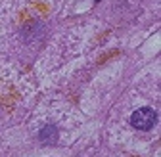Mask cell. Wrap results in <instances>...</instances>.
<instances>
[{
  "label": "cell",
  "instance_id": "cell-1",
  "mask_svg": "<svg viewBox=\"0 0 161 157\" xmlns=\"http://www.w3.org/2000/svg\"><path fill=\"white\" fill-rule=\"evenodd\" d=\"M157 121V113L152 107H140L130 115V123L138 130H150Z\"/></svg>",
  "mask_w": 161,
  "mask_h": 157
},
{
  "label": "cell",
  "instance_id": "cell-2",
  "mask_svg": "<svg viewBox=\"0 0 161 157\" xmlns=\"http://www.w3.org/2000/svg\"><path fill=\"white\" fill-rule=\"evenodd\" d=\"M46 136H52V138H50V142H54V138H56V136H58V130H56V127L48 125L46 128H42V130H40V138L44 140Z\"/></svg>",
  "mask_w": 161,
  "mask_h": 157
},
{
  "label": "cell",
  "instance_id": "cell-3",
  "mask_svg": "<svg viewBox=\"0 0 161 157\" xmlns=\"http://www.w3.org/2000/svg\"><path fill=\"white\" fill-rule=\"evenodd\" d=\"M96 2H100V0H96Z\"/></svg>",
  "mask_w": 161,
  "mask_h": 157
}]
</instances>
